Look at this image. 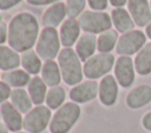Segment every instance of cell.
<instances>
[{
	"label": "cell",
	"mask_w": 151,
	"mask_h": 133,
	"mask_svg": "<svg viewBox=\"0 0 151 133\" xmlns=\"http://www.w3.org/2000/svg\"><path fill=\"white\" fill-rule=\"evenodd\" d=\"M39 24L31 13L22 12L13 16L8 26V44L15 52L29 51L37 42Z\"/></svg>",
	"instance_id": "obj_1"
},
{
	"label": "cell",
	"mask_w": 151,
	"mask_h": 133,
	"mask_svg": "<svg viewBox=\"0 0 151 133\" xmlns=\"http://www.w3.org/2000/svg\"><path fill=\"white\" fill-rule=\"evenodd\" d=\"M97 40L98 38L96 36V34L92 33H84L83 35H80L76 45V52L80 58V60L86 61L87 59L94 55L96 49H98Z\"/></svg>",
	"instance_id": "obj_17"
},
{
	"label": "cell",
	"mask_w": 151,
	"mask_h": 133,
	"mask_svg": "<svg viewBox=\"0 0 151 133\" xmlns=\"http://www.w3.org/2000/svg\"><path fill=\"white\" fill-rule=\"evenodd\" d=\"M8 128L6 127V125L4 122H0V133H8Z\"/></svg>",
	"instance_id": "obj_37"
},
{
	"label": "cell",
	"mask_w": 151,
	"mask_h": 133,
	"mask_svg": "<svg viewBox=\"0 0 151 133\" xmlns=\"http://www.w3.org/2000/svg\"><path fill=\"white\" fill-rule=\"evenodd\" d=\"M87 0H67L66 1V15L70 19H74L79 16L86 5Z\"/></svg>",
	"instance_id": "obj_28"
},
{
	"label": "cell",
	"mask_w": 151,
	"mask_h": 133,
	"mask_svg": "<svg viewBox=\"0 0 151 133\" xmlns=\"http://www.w3.org/2000/svg\"><path fill=\"white\" fill-rule=\"evenodd\" d=\"M127 11L136 26L146 27L151 22V5L149 0H129Z\"/></svg>",
	"instance_id": "obj_10"
},
{
	"label": "cell",
	"mask_w": 151,
	"mask_h": 133,
	"mask_svg": "<svg viewBox=\"0 0 151 133\" xmlns=\"http://www.w3.org/2000/svg\"><path fill=\"white\" fill-rule=\"evenodd\" d=\"M134 61L130 56H119L114 64V78L118 81V84L122 87L127 88L134 82Z\"/></svg>",
	"instance_id": "obj_9"
},
{
	"label": "cell",
	"mask_w": 151,
	"mask_h": 133,
	"mask_svg": "<svg viewBox=\"0 0 151 133\" xmlns=\"http://www.w3.org/2000/svg\"><path fill=\"white\" fill-rule=\"evenodd\" d=\"M11 104L20 112V113H28L33 107V101L27 91L24 88H14L11 93Z\"/></svg>",
	"instance_id": "obj_21"
},
{
	"label": "cell",
	"mask_w": 151,
	"mask_h": 133,
	"mask_svg": "<svg viewBox=\"0 0 151 133\" xmlns=\"http://www.w3.org/2000/svg\"><path fill=\"white\" fill-rule=\"evenodd\" d=\"M28 88V94L33 101V104L41 105L46 100V94H47V85L44 82V80L40 77H33L31 81L27 85Z\"/></svg>",
	"instance_id": "obj_20"
},
{
	"label": "cell",
	"mask_w": 151,
	"mask_h": 133,
	"mask_svg": "<svg viewBox=\"0 0 151 133\" xmlns=\"http://www.w3.org/2000/svg\"><path fill=\"white\" fill-rule=\"evenodd\" d=\"M146 34L140 29H133L119 36L116 51L120 55L130 56L138 53L146 45Z\"/></svg>",
	"instance_id": "obj_8"
},
{
	"label": "cell",
	"mask_w": 151,
	"mask_h": 133,
	"mask_svg": "<svg viewBox=\"0 0 151 133\" xmlns=\"http://www.w3.org/2000/svg\"><path fill=\"white\" fill-rule=\"evenodd\" d=\"M21 0H0V9H8L17 6Z\"/></svg>",
	"instance_id": "obj_32"
},
{
	"label": "cell",
	"mask_w": 151,
	"mask_h": 133,
	"mask_svg": "<svg viewBox=\"0 0 151 133\" xmlns=\"http://www.w3.org/2000/svg\"><path fill=\"white\" fill-rule=\"evenodd\" d=\"M65 98H66L65 89L61 86H54L47 91L45 101L50 109H58L64 105Z\"/></svg>",
	"instance_id": "obj_27"
},
{
	"label": "cell",
	"mask_w": 151,
	"mask_h": 133,
	"mask_svg": "<svg viewBox=\"0 0 151 133\" xmlns=\"http://www.w3.org/2000/svg\"><path fill=\"white\" fill-rule=\"evenodd\" d=\"M0 21H1V15H0Z\"/></svg>",
	"instance_id": "obj_39"
},
{
	"label": "cell",
	"mask_w": 151,
	"mask_h": 133,
	"mask_svg": "<svg viewBox=\"0 0 151 133\" xmlns=\"http://www.w3.org/2000/svg\"><path fill=\"white\" fill-rule=\"evenodd\" d=\"M118 32L116 29H107L99 34L97 40V47L99 53H110L118 42Z\"/></svg>",
	"instance_id": "obj_26"
},
{
	"label": "cell",
	"mask_w": 151,
	"mask_h": 133,
	"mask_svg": "<svg viewBox=\"0 0 151 133\" xmlns=\"http://www.w3.org/2000/svg\"><path fill=\"white\" fill-rule=\"evenodd\" d=\"M31 79L32 78L25 69H12L2 74V81L14 88H21L28 85Z\"/></svg>",
	"instance_id": "obj_24"
},
{
	"label": "cell",
	"mask_w": 151,
	"mask_h": 133,
	"mask_svg": "<svg viewBox=\"0 0 151 133\" xmlns=\"http://www.w3.org/2000/svg\"><path fill=\"white\" fill-rule=\"evenodd\" d=\"M118 81L113 75H105L99 82V99L104 106H112L118 99Z\"/></svg>",
	"instance_id": "obj_12"
},
{
	"label": "cell",
	"mask_w": 151,
	"mask_h": 133,
	"mask_svg": "<svg viewBox=\"0 0 151 133\" xmlns=\"http://www.w3.org/2000/svg\"><path fill=\"white\" fill-rule=\"evenodd\" d=\"M99 93V84L96 80H88L78 84L70 91V98L76 104H85L93 100Z\"/></svg>",
	"instance_id": "obj_11"
},
{
	"label": "cell",
	"mask_w": 151,
	"mask_h": 133,
	"mask_svg": "<svg viewBox=\"0 0 151 133\" xmlns=\"http://www.w3.org/2000/svg\"><path fill=\"white\" fill-rule=\"evenodd\" d=\"M111 19H112V25L114 26L117 32H120L124 34L134 29L136 24L131 14L129 13V11L125 9L124 7L114 8L111 12Z\"/></svg>",
	"instance_id": "obj_16"
},
{
	"label": "cell",
	"mask_w": 151,
	"mask_h": 133,
	"mask_svg": "<svg viewBox=\"0 0 151 133\" xmlns=\"http://www.w3.org/2000/svg\"><path fill=\"white\" fill-rule=\"evenodd\" d=\"M0 118H1V115H0Z\"/></svg>",
	"instance_id": "obj_41"
},
{
	"label": "cell",
	"mask_w": 151,
	"mask_h": 133,
	"mask_svg": "<svg viewBox=\"0 0 151 133\" xmlns=\"http://www.w3.org/2000/svg\"><path fill=\"white\" fill-rule=\"evenodd\" d=\"M142 124H143V127L147 131H151V111L147 112L144 117H143V120H142Z\"/></svg>",
	"instance_id": "obj_33"
},
{
	"label": "cell",
	"mask_w": 151,
	"mask_h": 133,
	"mask_svg": "<svg viewBox=\"0 0 151 133\" xmlns=\"http://www.w3.org/2000/svg\"><path fill=\"white\" fill-rule=\"evenodd\" d=\"M41 79L47 86H59L61 81V72L59 65L55 61H46L41 68Z\"/></svg>",
	"instance_id": "obj_23"
},
{
	"label": "cell",
	"mask_w": 151,
	"mask_h": 133,
	"mask_svg": "<svg viewBox=\"0 0 151 133\" xmlns=\"http://www.w3.org/2000/svg\"><path fill=\"white\" fill-rule=\"evenodd\" d=\"M66 15V5L63 2H55L50 6L44 15H42V24L45 27H57L64 20Z\"/></svg>",
	"instance_id": "obj_18"
},
{
	"label": "cell",
	"mask_w": 151,
	"mask_h": 133,
	"mask_svg": "<svg viewBox=\"0 0 151 133\" xmlns=\"http://www.w3.org/2000/svg\"><path fill=\"white\" fill-rule=\"evenodd\" d=\"M21 65V56L13 48L0 45V69L8 72L17 69Z\"/></svg>",
	"instance_id": "obj_19"
},
{
	"label": "cell",
	"mask_w": 151,
	"mask_h": 133,
	"mask_svg": "<svg viewBox=\"0 0 151 133\" xmlns=\"http://www.w3.org/2000/svg\"><path fill=\"white\" fill-rule=\"evenodd\" d=\"M8 40V28L7 25L2 21H0V45L6 42Z\"/></svg>",
	"instance_id": "obj_31"
},
{
	"label": "cell",
	"mask_w": 151,
	"mask_h": 133,
	"mask_svg": "<svg viewBox=\"0 0 151 133\" xmlns=\"http://www.w3.org/2000/svg\"><path fill=\"white\" fill-rule=\"evenodd\" d=\"M58 65L61 72V78L66 85L77 86L81 82L84 68L81 66V60L74 49L71 47L61 49L58 55Z\"/></svg>",
	"instance_id": "obj_2"
},
{
	"label": "cell",
	"mask_w": 151,
	"mask_h": 133,
	"mask_svg": "<svg viewBox=\"0 0 151 133\" xmlns=\"http://www.w3.org/2000/svg\"><path fill=\"white\" fill-rule=\"evenodd\" d=\"M0 115L4 124L11 132H20V129L22 128L24 118L11 102L6 101L0 106Z\"/></svg>",
	"instance_id": "obj_13"
},
{
	"label": "cell",
	"mask_w": 151,
	"mask_h": 133,
	"mask_svg": "<svg viewBox=\"0 0 151 133\" xmlns=\"http://www.w3.org/2000/svg\"><path fill=\"white\" fill-rule=\"evenodd\" d=\"M145 34H146V36L151 40V22L145 27Z\"/></svg>",
	"instance_id": "obj_36"
},
{
	"label": "cell",
	"mask_w": 151,
	"mask_h": 133,
	"mask_svg": "<svg viewBox=\"0 0 151 133\" xmlns=\"http://www.w3.org/2000/svg\"><path fill=\"white\" fill-rule=\"evenodd\" d=\"M78 24L86 33H103L111 29L112 19L111 15L104 11H85L78 18Z\"/></svg>",
	"instance_id": "obj_5"
},
{
	"label": "cell",
	"mask_w": 151,
	"mask_h": 133,
	"mask_svg": "<svg viewBox=\"0 0 151 133\" xmlns=\"http://www.w3.org/2000/svg\"><path fill=\"white\" fill-rule=\"evenodd\" d=\"M80 29L81 28L77 20L68 19V20L64 21V24L61 25L60 31H59V38H60L61 45L65 48L73 46L76 44V41H78L80 38Z\"/></svg>",
	"instance_id": "obj_14"
},
{
	"label": "cell",
	"mask_w": 151,
	"mask_h": 133,
	"mask_svg": "<svg viewBox=\"0 0 151 133\" xmlns=\"http://www.w3.org/2000/svg\"><path fill=\"white\" fill-rule=\"evenodd\" d=\"M151 102V86L140 85L133 88L126 97V105L130 108L137 109Z\"/></svg>",
	"instance_id": "obj_15"
},
{
	"label": "cell",
	"mask_w": 151,
	"mask_h": 133,
	"mask_svg": "<svg viewBox=\"0 0 151 133\" xmlns=\"http://www.w3.org/2000/svg\"><path fill=\"white\" fill-rule=\"evenodd\" d=\"M134 68L140 75L151 73V42H146V45L137 53L134 58Z\"/></svg>",
	"instance_id": "obj_22"
},
{
	"label": "cell",
	"mask_w": 151,
	"mask_h": 133,
	"mask_svg": "<svg viewBox=\"0 0 151 133\" xmlns=\"http://www.w3.org/2000/svg\"><path fill=\"white\" fill-rule=\"evenodd\" d=\"M11 87L4 82V81H0V105H2L4 102H6L7 99H9L11 97Z\"/></svg>",
	"instance_id": "obj_29"
},
{
	"label": "cell",
	"mask_w": 151,
	"mask_h": 133,
	"mask_svg": "<svg viewBox=\"0 0 151 133\" xmlns=\"http://www.w3.org/2000/svg\"><path fill=\"white\" fill-rule=\"evenodd\" d=\"M129 0H109V2L114 7V8H119V7H124L125 5H127Z\"/></svg>",
	"instance_id": "obj_35"
},
{
	"label": "cell",
	"mask_w": 151,
	"mask_h": 133,
	"mask_svg": "<svg viewBox=\"0 0 151 133\" xmlns=\"http://www.w3.org/2000/svg\"><path fill=\"white\" fill-rule=\"evenodd\" d=\"M15 133H27V132H15Z\"/></svg>",
	"instance_id": "obj_38"
},
{
	"label": "cell",
	"mask_w": 151,
	"mask_h": 133,
	"mask_svg": "<svg viewBox=\"0 0 151 133\" xmlns=\"http://www.w3.org/2000/svg\"><path fill=\"white\" fill-rule=\"evenodd\" d=\"M52 119L51 109L47 106L38 105L24 117L22 128L27 133H41L50 126Z\"/></svg>",
	"instance_id": "obj_7"
},
{
	"label": "cell",
	"mask_w": 151,
	"mask_h": 133,
	"mask_svg": "<svg viewBox=\"0 0 151 133\" xmlns=\"http://www.w3.org/2000/svg\"><path fill=\"white\" fill-rule=\"evenodd\" d=\"M116 64L114 56L111 53H98L87 59L83 66L84 75L91 80L99 79L109 74Z\"/></svg>",
	"instance_id": "obj_6"
},
{
	"label": "cell",
	"mask_w": 151,
	"mask_h": 133,
	"mask_svg": "<svg viewBox=\"0 0 151 133\" xmlns=\"http://www.w3.org/2000/svg\"><path fill=\"white\" fill-rule=\"evenodd\" d=\"M57 1H59V0H27L28 4L35 5V6H42V5L53 4V2H57Z\"/></svg>",
	"instance_id": "obj_34"
},
{
	"label": "cell",
	"mask_w": 151,
	"mask_h": 133,
	"mask_svg": "<svg viewBox=\"0 0 151 133\" xmlns=\"http://www.w3.org/2000/svg\"><path fill=\"white\" fill-rule=\"evenodd\" d=\"M60 45L61 42L57 29L52 27H44L35 45V52L41 60H45V62L52 61L57 55H59Z\"/></svg>",
	"instance_id": "obj_4"
},
{
	"label": "cell",
	"mask_w": 151,
	"mask_h": 133,
	"mask_svg": "<svg viewBox=\"0 0 151 133\" xmlns=\"http://www.w3.org/2000/svg\"><path fill=\"white\" fill-rule=\"evenodd\" d=\"M21 66L28 74L35 75L39 72H41L42 62L38 53L35 51L29 49L21 54Z\"/></svg>",
	"instance_id": "obj_25"
},
{
	"label": "cell",
	"mask_w": 151,
	"mask_h": 133,
	"mask_svg": "<svg viewBox=\"0 0 151 133\" xmlns=\"http://www.w3.org/2000/svg\"><path fill=\"white\" fill-rule=\"evenodd\" d=\"M150 5H151V0H150Z\"/></svg>",
	"instance_id": "obj_40"
},
{
	"label": "cell",
	"mask_w": 151,
	"mask_h": 133,
	"mask_svg": "<svg viewBox=\"0 0 151 133\" xmlns=\"http://www.w3.org/2000/svg\"><path fill=\"white\" fill-rule=\"evenodd\" d=\"M92 11H104L107 8L109 0H87Z\"/></svg>",
	"instance_id": "obj_30"
},
{
	"label": "cell",
	"mask_w": 151,
	"mask_h": 133,
	"mask_svg": "<svg viewBox=\"0 0 151 133\" xmlns=\"http://www.w3.org/2000/svg\"><path fill=\"white\" fill-rule=\"evenodd\" d=\"M81 109L78 104L71 101L57 109L50 122L51 133H68L80 118Z\"/></svg>",
	"instance_id": "obj_3"
}]
</instances>
